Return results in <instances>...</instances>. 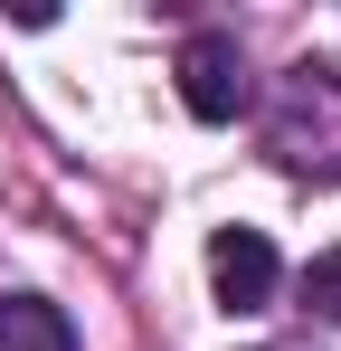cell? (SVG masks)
<instances>
[{
	"label": "cell",
	"instance_id": "1",
	"mask_svg": "<svg viewBox=\"0 0 341 351\" xmlns=\"http://www.w3.org/2000/svg\"><path fill=\"white\" fill-rule=\"evenodd\" d=\"M266 143H275L284 171H313V180L341 171V66L332 58L284 66L275 105H266Z\"/></svg>",
	"mask_w": 341,
	"mask_h": 351
},
{
	"label": "cell",
	"instance_id": "2",
	"mask_svg": "<svg viewBox=\"0 0 341 351\" xmlns=\"http://www.w3.org/2000/svg\"><path fill=\"white\" fill-rule=\"evenodd\" d=\"M170 76H180V105H190L199 123H237L247 95H256V86H247V48H237L227 29H190Z\"/></svg>",
	"mask_w": 341,
	"mask_h": 351
},
{
	"label": "cell",
	"instance_id": "3",
	"mask_svg": "<svg viewBox=\"0 0 341 351\" xmlns=\"http://www.w3.org/2000/svg\"><path fill=\"white\" fill-rule=\"evenodd\" d=\"M209 285H218L227 313H266L284 285V266H275V247H266V228H218L209 237Z\"/></svg>",
	"mask_w": 341,
	"mask_h": 351
},
{
	"label": "cell",
	"instance_id": "4",
	"mask_svg": "<svg viewBox=\"0 0 341 351\" xmlns=\"http://www.w3.org/2000/svg\"><path fill=\"white\" fill-rule=\"evenodd\" d=\"M0 351H76V323L48 294H0Z\"/></svg>",
	"mask_w": 341,
	"mask_h": 351
},
{
	"label": "cell",
	"instance_id": "5",
	"mask_svg": "<svg viewBox=\"0 0 341 351\" xmlns=\"http://www.w3.org/2000/svg\"><path fill=\"white\" fill-rule=\"evenodd\" d=\"M303 304H313L323 323H341V247H323V256L303 266Z\"/></svg>",
	"mask_w": 341,
	"mask_h": 351
},
{
	"label": "cell",
	"instance_id": "6",
	"mask_svg": "<svg viewBox=\"0 0 341 351\" xmlns=\"http://www.w3.org/2000/svg\"><path fill=\"white\" fill-rule=\"evenodd\" d=\"M256 351H284V342H256Z\"/></svg>",
	"mask_w": 341,
	"mask_h": 351
}]
</instances>
